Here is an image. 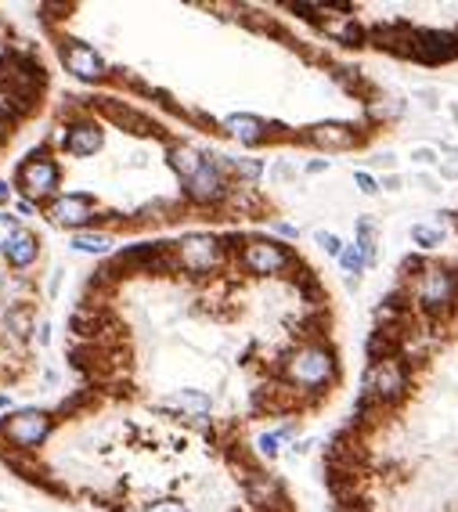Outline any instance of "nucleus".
Wrapping results in <instances>:
<instances>
[{"label":"nucleus","instance_id":"5","mask_svg":"<svg viewBox=\"0 0 458 512\" xmlns=\"http://www.w3.org/2000/svg\"><path fill=\"white\" fill-rule=\"evenodd\" d=\"M173 260H177V271H185L192 278H213L228 264V245L210 231H188L173 242Z\"/></svg>","mask_w":458,"mask_h":512},{"label":"nucleus","instance_id":"11","mask_svg":"<svg viewBox=\"0 0 458 512\" xmlns=\"http://www.w3.org/2000/svg\"><path fill=\"white\" fill-rule=\"evenodd\" d=\"M58 145H62V152L72 155V159H90V155H98V152L105 148V130H102V123L90 116V112H76V116L65 123Z\"/></svg>","mask_w":458,"mask_h":512},{"label":"nucleus","instance_id":"10","mask_svg":"<svg viewBox=\"0 0 458 512\" xmlns=\"http://www.w3.org/2000/svg\"><path fill=\"white\" fill-rule=\"evenodd\" d=\"M44 217L54 224V227H65V231H90L105 213L98 206V199L90 192H62L58 199H51L44 206Z\"/></svg>","mask_w":458,"mask_h":512},{"label":"nucleus","instance_id":"32","mask_svg":"<svg viewBox=\"0 0 458 512\" xmlns=\"http://www.w3.org/2000/svg\"><path fill=\"white\" fill-rule=\"evenodd\" d=\"M33 343H37V347H51V321H47V318H40V321H37Z\"/></svg>","mask_w":458,"mask_h":512},{"label":"nucleus","instance_id":"40","mask_svg":"<svg viewBox=\"0 0 458 512\" xmlns=\"http://www.w3.org/2000/svg\"><path fill=\"white\" fill-rule=\"evenodd\" d=\"M12 199H15V188H12V181H4V178H0V206H12Z\"/></svg>","mask_w":458,"mask_h":512},{"label":"nucleus","instance_id":"28","mask_svg":"<svg viewBox=\"0 0 458 512\" xmlns=\"http://www.w3.org/2000/svg\"><path fill=\"white\" fill-rule=\"evenodd\" d=\"M354 242H379V224L372 220V217H357V224H354Z\"/></svg>","mask_w":458,"mask_h":512},{"label":"nucleus","instance_id":"7","mask_svg":"<svg viewBox=\"0 0 458 512\" xmlns=\"http://www.w3.org/2000/svg\"><path fill=\"white\" fill-rule=\"evenodd\" d=\"M235 256H238V268L249 271L253 278H279V275H286V271H293V268L300 264L296 252H293L286 242L267 238V235L246 238Z\"/></svg>","mask_w":458,"mask_h":512},{"label":"nucleus","instance_id":"20","mask_svg":"<svg viewBox=\"0 0 458 512\" xmlns=\"http://www.w3.org/2000/svg\"><path fill=\"white\" fill-rule=\"evenodd\" d=\"M112 235L102 231V227H90V231H76L69 235V249L76 252H87V256H112Z\"/></svg>","mask_w":458,"mask_h":512},{"label":"nucleus","instance_id":"2","mask_svg":"<svg viewBox=\"0 0 458 512\" xmlns=\"http://www.w3.org/2000/svg\"><path fill=\"white\" fill-rule=\"evenodd\" d=\"M401 289L408 293L412 310H419L422 318L437 321V318L451 314L454 303H458V271L447 268V264L426 260L408 282H401Z\"/></svg>","mask_w":458,"mask_h":512},{"label":"nucleus","instance_id":"17","mask_svg":"<svg viewBox=\"0 0 458 512\" xmlns=\"http://www.w3.org/2000/svg\"><path fill=\"white\" fill-rule=\"evenodd\" d=\"M166 159H170V169L180 178V185H185V181H192L199 174V166L206 162V152H199L188 141H170L166 145Z\"/></svg>","mask_w":458,"mask_h":512},{"label":"nucleus","instance_id":"27","mask_svg":"<svg viewBox=\"0 0 458 512\" xmlns=\"http://www.w3.org/2000/svg\"><path fill=\"white\" fill-rule=\"evenodd\" d=\"M267 181H271V185H293V181H296V166H293L289 159H279V162L267 169Z\"/></svg>","mask_w":458,"mask_h":512},{"label":"nucleus","instance_id":"23","mask_svg":"<svg viewBox=\"0 0 458 512\" xmlns=\"http://www.w3.org/2000/svg\"><path fill=\"white\" fill-rule=\"evenodd\" d=\"M19 231H22V220L12 210H0V256L8 252V245L19 238Z\"/></svg>","mask_w":458,"mask_h":512},{"label":"nucleus","instance_id":"24","mask_svg":"<svg viewBox=\"0 0 458 512\" xmlns=\"http://www.w3.org/2000/svg\"><path fill=\"white\" fill-rule=\"evenodd\" d=\"M412 242H415L422 252H429V249H437V245L444 242V231H440V227H429V224H415V227H412Z\"/></svg>","mask_w":458,"mask_h":512},{"label":"nucleus","instance_id":"15","mask_svg":"<svg viewBox=\"0 0 458 512\" xmlns=\"http://www.w3.org/2000/svg\"><path fill=\"white\" fill-rule=\"evenodd\" d=\"M40 235L37 231H29V227H22L19 231V238L8 245V252L0 256V264H4L8 271H15V275H22V271H29V268H37V260H40Z\"/></svg>","mask_w":458,"mask_h":512},{"label":"nucleus","instance_id":"34","mask_svg":"<svg viewBox=\"0 0 458 512\" xmlns=\"http://www.w3.org/2000/svg\"><path fill=\"white\" fill-rule=\"evenodd\" d=\"M412 159H415L419 166H437V162H440L437 148H412Z\"/></svg>","mask_w":458,"mask_h":512},{"label":"nucleus","instance_id":"33","mask_svg":"<svg viewBox=\"0 0 458 512\" xmlns=\"http://www.w3.org/2000/svg\"><path fill=\"white\" fill-rule=\"evenodd\" d=\"M271 231L279 235V238H300V227L289 224V220H271Z\"/></svg>","mask_w":458,"mask_h":512},{"label":"nucleus","instance_id":"13","mask_svg":"<svg viewBox=\"0 0 458 512\" xmlns=\"http://www.w3.org/2000/svg\"><path fill=\"white\" fill-rule=\"evenodd\" d=\"M458 58V33L454 29H419L412 62L422 65H447Z\"/></svg>","mask_w":458,"mask_h":512},{"label":"nucleus","instance_id":"42","mask_svg":"<svg viewBox=\"0 0 458 512\" xmlns=\"http://www.w3.org/2000/svg\"><path fill=\"white\" fill-rule=\"evenodd\" d=\"M62 275H65V271H51V278H47V296H51V300H54L58 289H62Z\"/></svg>","mask_w":458,"mask_h":512},{"label":"nucleus","instance_id":"43","mask_svg":"<svg viewBox=\"0 0 458 512\" xmlns=\"http://www.w3.org/2000/svg\"><path fill=\"white\" fill-rule=\"evenodd\" d=\"M12 408H15V401H12V393H0V411H8V415H12Z\"/></svg>","mask_w":458,"mask_h":512},{"label":"nucleus","instance_id":"45","mask_svg":"<svg viewBox=\"0 0 458 512\" xmlns=\"http://www.w3.org/2000/svg\"><path fill=\"white\" fill-rule=\"evenodd\" d=\"M451 120H454V123H458V105H451Z\"/></svg>","mask_w":458,"mask_h":512},{"label":"nucleus","instance_id":"12","mask_svg":"<svg viewBox=\"0 0 458 512\" xmlns=\"http://www.w3.org/2000/svg\"><path fill=\"white\" fill-rule=\"evenodd\" d=\"M364 137H369V130L343 123V120H325V123H314L304 134H296V141H304L311 148H321V152H350V148H361Z\"/></svg>","mask_w":458,"mask_h":512},{"label":"nucleus","instance_id":"9","mask_svg":"<svg viewBox=\"0 0 458 512\" xmlns=\"http://www.w3.org/2000/svg\"><path fill=\"white\" fill-rule=\"evenodd\" d=\"M231 174L224 169V162H221V155H210L206 152V162L199 166V174L192 178V181H185L180 185V192H185V199L192 202V206H203V210H221L224 202H228V195H231Z\"/></svg>","mask_w":458,"mask_h":512},{"label":"nucleus","instance_id":"41","mask_svg":"<svg viewBox=\"0 0 458 512\" xmlns=\"http://www.w3.org/2000/svg\"><path fill=\"white\" fill-rule=\"evenodd\" d=\"M437 169L444 181H458V162H437Z\"/></svg>","mask_w":458,"mask_h":512},{"label":"nucleus","instance_id":"30","mask_svg":"<svg viewBox=\"0 0 458 512\" xmlns=\"http://www.w3.org/2000/svg\"><path fill=\"white\" fill-rule=\"evenodd\" d=\"M354 185L361 195H379V181L369 174V169H354Z\"/></svg>","mask_w":458,"mask_h":512},{"label":"nucleus","instance_id":"25","mask_svg":"<svg viewBox=\"0 0 458 512\" xmlns=\"http://www.w3.org/2000/svg\"><path fill=\"white\" fill-rule=\"evenodd\" d=\"M339 268L346 271V278H361V271H364V256H361V249H357L354 242L339 252Z\"/></svg>","mask_w":458,"mask_h":512},{"label":"nucleus","instance_id":"14","mask_svg":"<svg viewBox=\"0 0 458 512\" xmlns=\"http://www.w3.org/2000/svg\"><path fill=\"white\" fill-rule=\"evenodd\" d=\"M221 127H224L228 137H235V141L246 145V148H260V145L279 141V134H274L279 127L267 123V120H260V116H253V112H235V116H228Z\"/></svg>","mask_w":458,"mask_h":512},{"label":"nucleus","instance_id":"4","mask_svg":"<svg viewBox=\"0 0 458 512\" xmlns=\"http://www.w3.org/2000/svg\"><path fill=\"white\" fill-rule=\"evenodd\" d=\"M58 425V415L47 408H19L0 418V448L15 455H37Z\"/></svg>","mask_w":458,"mask_h":512},{"label":"nucleus","instance_id":"3","mask_svg":"<svg viewBox=\"0 0 458 512\" xmlns=\"http://www.w3.org/2000/svg\"><path fill=\"white\" fill-rule=\"evenodd\" d=\"M12 188H15L22 199L37 202V206H47L51 199H58V195H62V162H58V155H54L47 145L33 148V152L15 166Z\"/></svg>","mask_w":458,"mask_h":512},{"label":"nucleus","instance_id":"37","mask_svg":"<svg viewBox=\"0 0 458 512\" xmlns=\"http://www.w3.org/2000/svg\"><path fill=\"white\" fill-rule=\"evenodd\" d=\"M379 188H383V192H401V188H404V178H401V174H387V178L379 181Z\"/></svg>","mask_w":458,"mask_h":512},{"label":"nucleus","instance_id":"29","mask_svg":"<svg viewBox=\"0 0 458 512\" xmlns=\"http://www.w3.org/2000/svg\"><path fill=\"white\" fill-rule=\"evenodd\" d=\"M314 242H318L329 256H336V260H339V252L346 249V242H343L339 235H332V231H314Z\"/></svg>","mask_w":458,"mask_h":512},{"label":"nucleus","instance_id":"38","mask_svg":"<svg viewBox=\"0 0 458 512\" xmlns=\"http://www.w3.org/2000/svg\"><path fill=\"white\" fill-rule=\"evenodd\" d=\"M37 210H40L37 202H29V199H15V217H19V220H22V217H33Z\"/></svg>","mask_w":458,"mask_h":512},{"label":"nucleus","instance_id":"8","mask_svg":"<svg viewBox=\"0 0 458 512\" xmlns=\"http://www.w3.org/2000/svg\"><path fill=\"white\" fill-rule=\"evenodd\" d=\"M58 58H62L65 72H69L76 83H87V87H102V83H109V79H112L109 62L102 58V51H98V47H90L87 40L58 37Z\"/></svg>","mask_w":458,"mask_h":512},{"label":"nucleus","instance_id":"39","mask_svg":"<svg viewBox=\"0 0 458 512\" xmlns=\"http://www.w3.org/2000/svg\"><path fill=\"white\" fill-rule=\"evenodd\" d=\"M325 169H329V159H311V162L304 166V174H307V178H318V174H325Z\"/></svg>","mask_w":458,"mask_h":512},{"label":"nucleus","instance_id":"16","mask_svg":"<svg viewBox=\"0 0 458 512\" xmlns=\"http://www.w3.org/2000/svg\"><path fill=\"white\" fill-rule=\"evenodd\" d=\"M318 29H321L332 44H339V47H364V44H369V29H364L354 15H332V19H325Z\"/></svg>","mask_w":458,"mask_h":512},{"label":"nucleus","instance_id":"21","mask_svg":"<svg viewBox=\"0 0 458 512\" xmlns=\"http://www.w3.org/2000/svg\"><path fill=\"white\" fill-rule=\"evenodd\" d=\"M221 162L238 185H256L267 174L263 159H253V155H221Z\"/></svg>","mask_w":458,"mask_h":512},{"label":"nucleus","instance_id":"36","mask_svg":"<svg viewBox=\"0 0 458 512\" xmlns=\"http://www.w3.org/2000/svg\"><path fill=\"white\" fill-rule=\"evenodd\" d=\"M274 434H279L282 441H293V437L300 434V422H296V418H289V422H282V425H279V430H274Z\"/></svg>","mask_w":458,"mask_h":512},{"label":"nucleus","instance_id":"1","mask_svg":"<svg viewBox=\"0 0 458 512\" xmlns=\"http://www.w3.org/2000/svg\"><path fill=\"white\" fill-rule=\"evenodd\" d=\"M279 372L296 397H321L339 379V361L325 339H304V343L282 354Z\"/></svg>","mask_w":458,"mask_h":512},{"label":"nucleus","instance_id":"6","mask_svg":"<svg viewBox=\"0 0 458 512\" xmlns=\"http://www.w3.org/2000/svg\"><path fill=\"white\" fill-rule=\"evenodd\" d=\"M412 390V365L394 354V358H383L376 365L364 368V379H361V397H369L376 408H394L408 397Z\"/></svg>","mask_w":458,"mask_h":512},{"label":"nucleus","instance_id":"19","mask_svg":"<svg viewBox=\"0 0 458 512\" xmlns=\"http://www.w3.org/2000/svg\"><path fill=\"white\" fill-rule=\"evenodd\" d=\"M221 210H228L235 220L238 217H253V220H260V213H263V199H260V192L253 188V185H231V195H228V202L221 206Z\"/></svg>","mask_w":458,"mask_h":512},{"label":"nucleus","instance_id":"44","mask_svg":"<svg viewBox=\"0 0 458 512\" xmlns=\"http://www.w3.org/2000/svg\"><path fill=\"white\" fill-rule=\"evenodd\" d=\"M419 185H422V188H426V192H440V185H437V181H433V178H426V174H422V178H419Z\"/></svg>","mask_w":458,"mask_h":512},{"label":"nucleus","instance_id":"35","mask_svg":"<svg viewBox=\"0 0 458 512\" xmlns=\"http://www.w3.org/2000/svg\"><path fill=\"white\" fill-rule=\"evenodd\" d=\"M369 162L379 166V169H394V166H397V155H394V152H376Z\"/></svg>","mask_w":458,"mask_h":512},{"label":"nucleus","instance_id":"31","mask_svg":"<svg viewBox=\"0 0 458 512\" xmlns=\"http://www.w3.org/2000/svg\"><path fill=\"white\" fill-rule=\"evenodd\" d=\"M141 512H192V505H185V501H173V498H162V501L141 505Z\"/></svg>","mask_w":458,"mask_h":512},{"label":"nucleus","instance_id":"18","mask_svg":"<svg viewBox=\"0 0 458 512\" xmlns=\"http://www.w3.org/2000/svg\"><path fill=\"white\" fill-rule=\"evenodd\" d=\"M166 408H173L180 418H206V415L213 411V397H210L206 390L185 386V390H173V393H170Z\"/></svg>","mask_w":458,"mask_h":512},{"label":"nucleus","instance_id":"22","mask_svg":"<svg viewBox=\"0 0 458 512\" xmlns=\"http://www.w3.org/2000/svg\"><path fill=\"white\" fill-rule=\"evenodd\" d=\"M404 109L408 105L401 98H383V102H369V109H364V112H369L372 123H394V120L404 116Z\"/></svg>","mask_w":458,"mask_h":512},{"label":"nucleus","instance_id":"26","mask_svg":"<svg viewBox=\"0 0 458 512\" xmlns=\"http://www.w3.org/2000/svg\"><path fill=\"white\" fill-rule=\"evenodd\" d=\"M282 444H286V441L274 434V430H271V434H260V437H256V455L267 458V462H274V458L282 455Z\"/></svg>","mask_w":458,"mask_h":512}]
</instances>
